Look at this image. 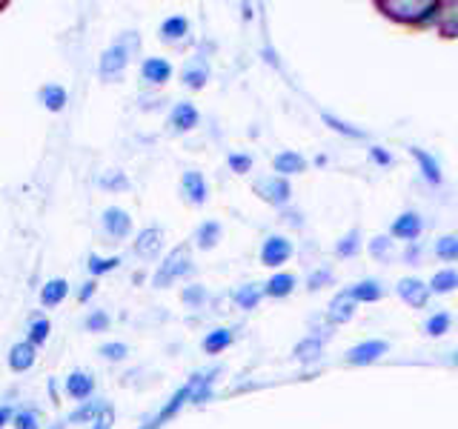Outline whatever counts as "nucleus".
Masks as SVG:
<instances>
[{"label":"nucleus","mask_w":458,"mask_h":429,"mask_svg":"<svg viewBox=\"0 0 458 429\" xmlns=\"http://www.w3.org/2000/svg\"><path fill=\"white\" fill-rule=\"evenodd\" d=\"M198 121H200V114L190 100L175 104V109H172V114H169V126L175 129V132H190V129L198 126Z\"/></svg>","instance_id":"11"},{"label":"nucleus","mask_w":458,"mask_h":429,"mask_svg":"<svg viewBox=\"0 0 458 429\" xmlns=\"http://www.w3.org/2000/svg\"><path fill=\"white\" fill-rule=\"evenodd\" d=\"M272 169L278 172V178H290V175H301V172L307 169V161L301 157L298 152H278L276 157H272Z\"/></svg>","instance_id":"13"},{"label":"nucleus","mask_w":458,"mask_h":429,"mask_svg":"<svg viewBox=\"0 0 458 429\" xmlns=\"http://www.w3.org/2000/svg\"><path fill=\"white\" fill-rule=\"evenodd\" d=\"M369 155H372V161H376L378 166H393V155H390V152H384L381 147H372Z\"/></svg>","instance_id":"46"},{"label":"nucleus","mask_w":458,"mask_h":429,"mask_svg":"<svg viewBox=\"0 0 458 429\" xmlns=\"http://www.w3.org/2000/svg\"><path fill=\"white\" fill-rule=\"evenodd\" d=\"M384 9L404 21H427L438 12V4H384Z\"/></svg>","instance_id":"7"},{"label":"nucleus","mask_w":458,"mask_h":429,"mask_svg":"<svg viewBox=\"0 0 458 429\" xmlns=\"http://www.w3.org/2000/svg\"><path fill=\"white\" fill-rule=\"evenodd\" d=\"M192 272V257H190V249L186 247H175L169 255H166V261L161 264V269L155 272V278L152 283L161 290V286H169V283H175L178 278L183 275H190Z\"/></svg>","instance_id":"1"},{"label":"nucleus","mask_w":458,"mask_h":429,"mask_svg":"<svg viewBox=\"0 0 458 429\" xmlns=\"http://www.w3.org/2000/svg\"><path fill=\"white\" fill-rule=\"evenodd\" d=\"M450 324H453L450 312L429 315V318L424 321V332H427V335H433V338H438V335H444V332H450Z\"/></svg>","instance_id":"31"},{"label":"nucleus","mask_w":458,"mask_h":429,"mask_svg":"<svg viewBox=\"0 0 458 429\" xmlns=\"http://www.w3.org/2000/svg\"><path fill=\"white\" fill-rule=\"evenodd\" d=\"M235 341V335H233V329H212V332H207V338H204V352H209V355H218V352H224L229 343Z\"/></svg>","instance_id":"24"},{"label":"nucleus","mask_w":458,"mask_h":429,"mask_svg":"<svg viewBox=\"0 0 458 429\" xmlns=\"http://www.w3.org/2000/svg\"><path fill=\"white\" fill-rule=\"evenodd\" d=\"M293 257V243L281 235H269L261 247V264L264 266H281Z\"/></svg>","instance_id":"4"},{"label":"nucleus","mask_w":458,"mask_h":429,"mask_svg":"<svg viewBox=\"0 0 458 429\" xmlns=\"http://www.w3.org/2000/svg\"><path fill=\"white\" fill-rule=\"evenodd\" d=\"M129 66V46L126 43H114V46H109L104 52V57H100V78H121L123 69Z\"/></svg>","instance_id":"3"},{"label":"nucleus","mask_w":458,"mask_h":429,"mask_svg":"<svg viewBox=\"0 0 458 429\" xmlns=\"http://www.w3.org/2000/svg\"><path fill=\"white\" fill-rule=\"evenodd\" d=\"M252 189L255 195L267 200V204L272 206H286L290 204V198H293V186L286 178H278V175H267V178H258L252 183Z\"/></svg>","instance_id":"2"},{"label":"nucleus","mask_w":458,"mask_h":429,"mask_svg":"<svg viewBox=\"0 0 458 429\" xmlns=\"http://www.w3.org/2000/svg\"><path fill=\"white\" fill-rule=\"evenodd\" d=\"M352 315H355V300H352L347 292H338V295L333 298V304H329V309H327L329 324L341 326V324H347V321L352 318Z\"/></svg>","instance_id":"16"},{"label":"nucleus","mask_w":458,"mask_h":429,"mask_svg":"<svg viewBox=\"0 0 458 429\" xmlns=\"http://www.w3.org/2000/svg\"><path fill=\"white\" fill-rule=\"evenodd\" d=\"M14 429H40V424H38V415H35L32 409H23V412H18V415H14Z\"/></svg>","instance_id":"42"},{"label":"nucleus","mask_w":458,"mask_h":429,"mask_svg":"<svg viewBox=\"0 0 458 429\" xmlns=\"http://www.w3.org/2000/svg\"><path fill=\"white\" fill-rule=\"evenodd\" d=\"M35 358H38V352H35V347L29 341L14 343V347L9 349V366L14 372H26V369L35 366Z\"/></svg>","instance_id":"17"},{"label":"nucleus","mask_w":458,"mask_h":429,"mask_svg":"<svg viewBox=\"0 0 458 429\" xmlns=\"http://www.w3.org/2000/svg\"><path fill=\"white\" fill-rule=\"evenodd\" d=\"M421 229H424V221H421V214L419 212H404V214H398V218L393 221V229L390 232L401 240H407L412 243L415 238L421 235Z\"/></svg>","instance_id":"8"},{"label":"nucleus","mask_w":458,"mask_h":429,"mask_svg":"<svg viewBox=\"0 0 458 429\" xmlns=\"http://www.w3.org/2000/svg\"><path fill=\"white\" fill-rule=\"evenodd\" d=\"M49 332H52V324L47 318L32 321V326H29V343H32V347H35V343H47Z\"/></svg>","instance_id":"36"},{"label":"nucleus","mask_w":458,"mask_h":429,"mask_svg":"<svg viewBox=\"0 0 458 429\" xmlns=\"http://www.w3.org/2000/svg\"><path fill=\"white\" fill-rule=\"evenodd\" d=\"M38 100H40V104L47 106L49 112H61V109L66 106L69 95H66V89H64V86H57V83H49V86H43V89L38 92Z\"/></svg>","instance_id":"21"},{"label":"nucleus","mask_w":458,"mask_h":429,"mask_svg":"<svg viewBox=\"0 0 458 429\" xmlns=\"http://www.w3.org/2000/svg\"><path fill=\"white\" fill-rule=\"evenodd\" d=\"M186 35H190V21L183 18V14H172V18H166L161 23V38L166 43H175V40H183Z\"/></svg>","instance_id":"22"},{"label":"nucleus","mask_w":458,"mask_h":429,"mask_svg":"<svg viewBox=\"0 0 458 429\" xmlns=\"http://www.w3.org/2000/svg\"><path fill=\"white\" fill-rule=\"evenodd\" d=\"M9 418H12V409L9 407H0V426H4Z\"/></svg>","instance_id":"49"},{"label":"nucleus","mask_w":458,"mask_h":429,"mask_svg":"<svg viewBox=\"0 0 458 429\" xmlns=\"http://www.w3.org/2000/svg\"><path fill=\"white\" fill-rule=\"evenodd\" d=\"M100 189H114V192H123V189H129V181H126V175L123 172H104V175H100Z\"/></svg>","instance_id":"33"},{"label":"nucleus","mask_w":458,"mask_h":429,"mask_svg":"<svg viewBox=\"0 0 458 429\" xmlns=\"http://www.w3.org/2000/svg\"><path fill=\"white\" fill-rule=\"evenodd\" d=\"M321 352H324V343H321L318 338H312V335L304 338V341H301L298 347H295V358H298V361H304V364L318 361Z\"/></svg>","instance_id":"28"},{"label":"nucleus","mask_w":458,"mask_h":429,"mask_svg":"<svg viewBox=\"0 0 458 429\" xmlns=\"http://www.w3.org/2000/svg\"><path fill=\"white\" fill-rule=\"evenodd\" d=\"M458 286V275L453 269H441V272H436L433 275V281H429V286L427 290L429 292H436V295H447V292H453Z\"/></svg>","instance_id":"26"},{"label":"nucleus","mask_w":458,"mask_h":429,"mask_svg":"<svg viewBox=\"0 0 458 429\" xmlns=\"http://www.w3.org/2000/svg\"><path fill=\"white\" fill-rule=\"evenodd\" d=\"M410 152H412L415 161L421 164V172H424L427 183L438 186V183H441V164L436 161V155H429V152H424V149H419V147H412Z\"/></svg>","instance_id":"19"},{"label":"nucleus","mask_w":458,"mask_h":429,"mask_svg":"<svg viewBox=\"0 0 458 429\" xmlns=\"http://www.w3.org/2000/svg\"><path fill=\"white\" fill-rule=\"evenodd\" d=\"M69 295V283L64 278H52L43 283V290H40V304L43 307H57L61 300Z\"/></svg>","instance_id":"20"},{"label":"nucleus","mask_w":458,"mask_h":429,"mask_svg":"<svg viewBox=\"0 0 458 429\" xmlns=\"http://www.w3.org/2000/svg\"><path fill=\"white\" fill-rule=\"evenodd\" d=\"M226 164L233 166V172H238V175H247V172L252 169V155H243V152H229Z\"/></svg>","instance_id":"38"},{"label":"nucleus","mask_w":458,"mask_h":429,"mask_svg":"<svg viewBox=\"0 0 458 429\" xmlns=\"http://www.w3.org/2000/svg\"><path fill=\"white\" fill-rule=\"evenodd\" d=\"M140 75L147 83L161 86L172 78V66H169V61H164V57H147V61L140 63Z\"/></svg>","instance_id":"15"},{"label":"nucleus","mask_w":458,"mask_h":429,"mask_svg":"<svg viewBox=\"0 0 458 429\" xmlns=\"http://www.w3.org/2000/svg\"><path fill=\"white\" fill-rule=\"evenodd\" d=\"M100 407H104L100 400H86V404H83L78 412H72V415H69V421H66V424H83V421H89V424H92V418L98 415Z\"/></svg>","instance_id":"35"},{"label":"nucleus","mask_w":458,"mask_h":429,"mask_svg":"<svg viewBox=\"0 0 458 429\" xmlns=\"http://www.w3.org/2000/svg\"><path fill=\"white\" fill-rule=\"evenodd\" d=\"M86 266H89L92 275H106V272H114L121 266V257H98V255H92Z\"/></svg>","instance_id":"34"},{"label":"nucleus","mask_w":458,"mask_h":429,"mask_svg":"<svg viewBox=\"0 0 458 429\" xmlns=\"http://www.w3.org/2000/svg\"><path fill=\"white\" fill-rule=\"evenodd\" d=\"M52 429H66V424H55Z\"/></svg>","instance_id":"50"},{"label":"nucleus","mask_w":458,"mask_h":429,"mask_svg":"<svg viewBox=\"0 0 458 429\" xmlns=\"http://www.w3.org/2000/svg\"><path fill=\"white\" fill-rule=\"evenodd\" d=\"M369 252L376 257H390L393 255V240L390 238H372L369 240Z\"/></svg>","instance_id":"43"},{"label":"nucleus","mask_w":458,"mask_h":429,"mask_svg":"<svg viewBox=\"0 0 458 429\" xmlns=\"http://www.w3.org/2000/svg\"><path fill=\"white\" fill-rule=\"evenodd\" d=\"M218 240H221V223H218V221H207V223H200V226H198L195 243H198L200 249H212Z\"/></svg>","instance_id":"25"},{"label":"nucleus","mask_w":458,"mask_h":429,"mask_svg":"<svg viewBox=\"0 0 458 429\" xmlns=\"http://www.w3.org/2000/svg\"><path fill=\"white\" fill-rule=\"evenodd\" d=\"M329 281H333V272H329V269H315L312 275H310V281H307V286L315 292V290H321V286H327Z\"/></svg>","instance_id":"45"},{"label":"nucleus","mask_w":458,"mask_h":429,"mask_svg":"<svg viewBox=\"0 0 458 429\" xmlns=\"http://www.w3.org/2000/svg\"><path fill=\"white\" fill-rule=\"evenodd\" d=\"M384 352H386L384 341H364V343H358V347H352L347 352V361L352 366H367V364H376Z\"/></svg>","instance_id":"6"},{"label":"nucleus","mask_w":458,"mask_h":429,"mask_svg":"<svg viewBox=\"0 0 458 429\" xmlns=\"http://www.w3.org/2000/svg\"><path fill=\"white\" fill-rule=\"evenodd\" d=\"M436 255L441 261H458V238L444 235L441 240H436Z\"/></svg>","instance_id":"32"},{"label":"nucleus","mask_w":458,"mask_h":429,"mask_svg":"<svg viewBox=\"0 0 458 429\" xmlns=\"http://www.w3.org/2000/svg\"><path fill=\"white\" fill-rule=\"evenodd\" d=\"M415 257H419V247H415V243H410V247H407V252H404V261H415Z\"/></svg>","instance_id":"48"},{"label":"nucleus","mask_w":458,"mask_h":429,"mask_svg":"<svg viewBox=\"0 0 458 429\" xmlns=\"http://www.w3.org/2000/svg\"><path fill=\"white\" fill-rule=\"evenodd\" d=\"M261 298H264V290H261V286L243 283L241 290L235 292V304H238L241 309H255L258 304H261Z\"/></svg>","instance_id":"27"},{"label":"nucleus","mask_w":458,"mask_h":429,"mask_svg":"<svg viewBox=\"0 0 458 429\" xmlns=\"http://www.w3.org/2000/svg\"><path fill=\"white\" fill-rule=\"evenodd\" d=\"M83 326L89 329V332H104V329L109 326V315L98 309V312H92V315H86Z\"/></svg>","instance_id":"39"},{"label":"nucleus","mask_w":458,"mask_h":429,"mask_svg":"<svg viewBox=\"0 0 458 429\" xmlns=\"http://www.w3.org/2000/svg\"><path fill=\"white\" fill-rule=\"evenodd\" d=\"M112 424H114V412H112V407L104 404L92 418V429H112Z\"/></svg>","instance_id":"41"},{"label":"nucleus","mask_w":458,"mask_h":429,"mask_svg":"<svg viewBox=\"0 0 458 429\" xmlns=\"http://www.w3.org/2000/svg\"><path fill=\"white\" fill-rule=\"evenodd\" d=\"M398 295L410 307H424L427 298H429V290H427V283L419 281V278H401L398 281Z\"/></svg>","instance_id":"10"},{"label":"nucleus","mask_w":458,"mask_h":429,"mask_svg":"<svg viewBox=\"0 0 458 429\" xmlns=\"http://www.w3.org/2000/svg\"><path fill=\"white\" fill-rule=\"evenodd\" d=\"M92 295H95V283H92V281H89V283H83V290L78 292V298H81V300H89Z\"/></svg>","instance_id":"47"},{"label":"nucleus","mask_w":458,"mask_h":429,"mask_svg":"<svg viewBox=\"0 0 458 429\" xmlns=\"http://www.w3.org/2000/svg\"><path fill=\"white\" fill-rule=\"evenodd\" d=\"M100 355H104L106 361H123V358L129 355V347H126V343H121V341H109V343L100 347Z\"/></svg>","instance_id":"37"},{"label":"nucleus","mask_w":458,"mask_h":429,"mask_svg":"<svg viewBox=\"0 0 458 429\" xmlns=\"http://www.w3.org/2000/svg\"><path fill=\"white\" fill-rule=\"evenodd\" d=\"M324 121L335 129V132H341V135H350V138H361L364 132L361 129H352L350 123H344V121H338V118H333V114H324Z\"/></svg>","instance_id":"44"},{"label":"nucleus","mask_w":458,"mask_h":429,"mask_svg":"<svg viewBox=\"0 0 458 429\" xmlns=\"http://www.w3.org/2000/svg\"><path fill=\"white\" fill-rule=\"evenodd\" d=\"M181 192L183 198L190 200V204L200 206V204H207V198H209V186H207V178L200 175V172H183V178H181Z\"/></svg>","instance_id":"5"},{"label":"nucleus","mask_w":458,"mask_h":429,"mask_svg":"<svg viewBox=\"0 0 458 429\" xmlns=\"http://www.w3.org/2000/svg\"><path fill=\"white\" fill-rule=\"evenodd\" d=\"M293 290H295V278L286 275V272H276V275L267 281L264 295H269V298H286V295H293Z\"/></svg>","instance_id":"23"},{"label":"nucleus","mask_w":458,"mask_h":429,"mask_svg":"<svg viewBox=\"0 0 458 429\" xmlns=\"http://www.w3.org/2000/svg\"><path fill=\"white\" fill-rule=\"evenodd\" d=\"M64 390H66L69 398L86 400V398L95 392V378L89 375V372H72V375L64 381Z\"/></svg>","instance_id":"14"},{"label":"nucleus","mask_w":458,"mask_h":429,"mask_svg":"<svg viewBox=\"0 0 458 429\" xmlns=\"http://www.w3.org/2000/svg\"><path fill=\"white\" fill-rule=\"evenodd\" d=\"M181 298H183V304L200 307V304H207V290H204V286H186Z\"/></svg>","instance_id":"40"},{"label":"nucleus","mask_w":458,"mask_h":429,"mask_svg":"<svg viewBox=\"0 0 458 429\" xmlns=\"http://www.w3.org/2000/svg\"><path fill=\"white\" fill-rule=\"evenodd\" d=\"M164 247V232L157 226H147L143 232H138V240H135V255L138 257H157V252H161Z\"/></svg>","instance_id":"9"},{"label":"nucleus","mask_w":458,"mask_h":429,"mask_svg":"<svg viewBox=\"0 0 458 429\" xmlns=\"http://www.w3.org/2000/svg\"><path fill=\"white\" fill-rule=\"evenodd\" d=\"M207 80H209V69L204 63H195V66L183 69V86H190V89H204Z\"/></svg>","instance_id":"29"},{"label":"nucleus","mask_w":458,"mask_h":429,"mask_svg":"<svg viewBox=\"0 0 458 429\" xmlns=\"http://www.w3.org/2000/svg\"><path fill=\"white\" fill-rule=\"evenodd\" d=\"M335 252L341 257H352L361 252V232H358V229H350V232L335 243Z\"/></svg>","instance_id":"30"},{"label":"nucleus","mask_w":458,"mask_h":429,"mask_svg":"<svg viewBox=\"0 0 458 429\" xmlns=\"http://www.w3.org/2000/svg\"><path fill=\"white\" fill-rule=\"evenodd\" d=\"M104 229H106V235H112V238H126L129 232H132V218H129L123 209L109 206L104 212Z\"/></svg>","instance_id":"12"},{"label":"nucleus","mask_w":458,"mask_h":429,"mask_svg":"<svg viewBox=\"0 0 458 429\" xmlns=\"http://www.w3.org/2000/svg\"><path fill=\"white\" fill-rule=\"evenodd\" d=\"M347 295L355 300V304H376V300L384 295V290H381V283H378V281L367 278V281H361V283L350 286Z\"/></svg>","instance_id":"18"}]
</instances>
